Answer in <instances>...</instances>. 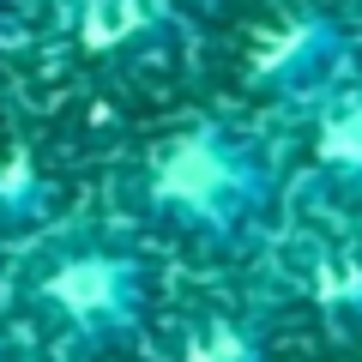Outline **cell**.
I'll return each instance as SVG.
<instances>
[{
    "mask_svg": "<svg viewBox=\"0 0 362 362\" xmlns=\"http://www.w3.org/2000/svg\"><path fill=\"white\" fill-rule=\"evenodd\" d=\"M230 181H235V169L211 139H175L157 157V194L175 199V206H211Z\"/></svg>",
    "mask_w": 362,
    "mask_h": 362,
    "instance_id": "6da1fadb",
    "label": "cell"
},
{
    "mask_svg": "<svg viewBox=\"0 0 362 362\" xmlns=\"http://www.w3.org/2000/svg\"><path fill=\"white\" fill-rule=\"evenodd\" d=\"M49 296L66 314H78V320H97V314H109L121 302V266H109V259H73V266H61L49 278Z\"/></svg>",
    "mask_w": 362,
    "mask_h": 362,
    "instance_id": "7a4b0ae2",
    "label": "cell"
},
{
    "mask_svg": "<svg viewBox=\"0 0 362 362\" xmlns=\"http://www.w3.org/2000/svg\"><path fill=\"white\" fill-rule=\"evenodd\" d=\"M320 151H326V163H344V169H362V103L350 109V115H338L332 127L320 133Z\"/></svg>",
    "mask_w": 362,
    "mask_h": 362,
    "instance_id": "3957f363",
    "label": "cell"
},
{
    "mask_svg": "<svg viewBox=\"0 0 362 362\" xmlns=\"http://www.w3.org/2000/svg\"><path fill=\"white\" fill-rule=\"evenodd\" d=\"M139 18H145L139 0H115V6H109V0H97V6L85 13V37H90V42H115L121 30H133Z\"/></svg>",
    "mask_w": 362,
    "mask_h": 362,
    "instance_id": "277c9868",
    "label": "cell"
},
{
    "mask_svg": "<svg viewBox=\"0 0 362 362\" xmlns=\"http://www.w3.org/2000/svg\"><path fill=\"white\" fill-rule=\"evenodd\" d=\"M247 344L230 332V326H211L206 338H194V362H242Z\"/></svg>",
    "mask_w": 362,
    "mask_h": 362,
    "instance_id": "5b68a950",
    "label": "cell"
}]
</instances>
